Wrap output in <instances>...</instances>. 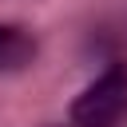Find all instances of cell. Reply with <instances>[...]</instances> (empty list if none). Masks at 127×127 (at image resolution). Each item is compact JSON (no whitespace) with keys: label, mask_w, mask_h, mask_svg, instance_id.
Listing matches in <instances>:
<instances>
[{"label":"cell","mask_w":127,"mask_h":127,"mask_svg":"<svg viewBox=\"0 0 127 127\" xmlns=\"http://www.w3.org/2000/svg\"><path fill=\"white\" fill-rule=\"evenodd\" d=\"M123 119H127V64H111L71 99V123L119 127Z\"/></svg>","instance_id":"6da1fadb"},{"label":"cell","mask_w":127,"mask_h":127,"mask_svg":"<svg viewBox=\"0 0 127 127\" xmlns=\"http://www.w3.org/2000/svg\"><path fill=\"white\" fill-rule=\"evenodd\" d=\"M32 56H36L32 32H24L20 24H12L8 36L0 40V71H20L24 64H32Z\"/></svg>","instance_id":"7a4b0ae2"},{"label":"cell","mask_w":127,"mask_h":127,"mask_svg":"<svg viewBox=\"0 0 127 127\" xmlns=\"http://www.w3.org/2000/svg\"><path fill=\"white\" fill-rule=\"evenodd\" d=\"M75 127H79V123H75Z\"/></svg>","instance_id":"3957f363"}]
</instances>
